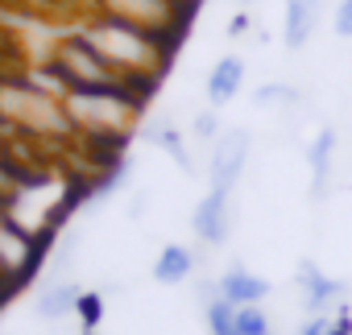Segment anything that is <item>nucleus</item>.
<instances>
[{
    "instance_id": "obj_1",
    "label": "nucleus",
    "mask_w": 352,
    "mask_h": 335,
    "mask_svg": "<svg viewBox=\"0 0 352 335\" xmlns=\"http://www.w3.org/2000/svg\"><path fill=\"white\" fill-rule=\"evenodd\" d=\"M79 38L104 58V67H108L124 87H133V91H141V95H145V87L153 91V83H157V75L166 71L170 50H174V42L153 38V34H145V30H137V25H124V21H116V17H96V21H87V25L79 30Z\"/></svg>"
},
{
    "instance_id": "obj_2",
    "label": "nucleus",
    "mask_w": 352,
    "mask_h": 335,
    "mask_svg": "<svg viewBox=\"0 0 352 335\" xmlns=\"http://www.w3.org/2000/svg\"><path fill=\"white\" fill-rule=\"evenodd\" d=\"M141 91L112 83V87H71L63 108L71 116L75 128H83L87 137H129L137 112H141Z\"/></svg>"
},
{
    "instance_id": "obj_3",
    "label": "nucleus",
    "mask_w": 352,
    "mask_h": 335,
    "mask_svg": "<svg viewBox=\"0 0 352 335\" xmlns=\"http://www.w3.org/2000/svg\"><path fill=\"white\" fill-rule=\"evenodd\" d=\"M0 116L30 132H71V116L58 100H50L38 83H5L0 87Z\"/></svg>"
},
{
    "instance_id": "obj_4",
    "label": "nucleus",
    "mask_w": 352,
    "mask_h": 335,
    "mask_svg": "<svg viewBox=\"0 0 352 335\" xmlns=\"http://www.w3.org/2000/svg\"><path fill=\"white\" fill-rule=\"evenodd\" d=\"M100 9H104V17L137 25V30H145L153 38H166V42L179 38V30L187 21L179 0H100Z\"/></svg>"
},
{
    "instance_id": "obj_5",
    "label": "nucleus",
    "mask_w": 352,
    "mask_h": 335,
    "mask_svg": "<svg viewBox=\"0 0 352 335\" xmlns=\"http://www.w3.org/2000/svg\"><path fill=\"white\" fill-rule=\"evenodd\" d=\"M249 165V132L245 128H228L212 141V191L232 195V187L241 183Z\"/></svg>"
},
{
    "instance_id": "obj_6",
    "label": "nucleus",
    "mask_w": 352,
    "mask_h": 335,
    "mask_svg": "<svg viewBox=\"0 0 352 335\" xmlns=\"http://www.w3.org/2000/svg\"><path fill=\"white\" fill-rule=\"evenodd\" d=\"M191 228H195V236H199L204 244H212V249L228 244V236H232V195L208 191V195L199 199L195 216H191Z\"/></svg>"
},
{
    "instance_id": "obj_7",
    "label": "nucleus",
    "mask_w": 352,
    "mask_h": 335,
    "mask_svg": "<svg viewBox=\"0 0 352 335\" xmlns=\"http://www.w3.org/2000/svg\"><path fill=\"white\" fill-rule=\"evenodd\" d=\"M298 290H302V306H307V314H327V306L340 302L348 286L336 281V277H327L315 261H302V265H298Z\"/></svg>"
},
{
    "instance_id": "obj_8",
    "label": "nucleus",
    "mask_w": 352,
    "mask_h": 335,
    "mask_svg": "<svg viewBox=\"0 0 352 335\" xmlns=\"http://www.w3.org/2000/svg\"><path fill=\"white\" fill-rule=\"evenodd\" d=\"M323 17V0H286V13H282V42L286 50H302Z\"/></svg>"
},
{
    "instance_id": "obj_9",
    "label": "nucleus",
    "mask_w": 352,
    "mask_h": 335,
    "mask_svg": "<svg viewBox=\"0 0 352 335\" xmlns=\"http://www.w3.org/2000/svg\"><path fill=\"white\" fill-rule=\"evenodd\" d=\"M216 290H220V298L224 302H232V306H261L265 298H270V281L265 277H257V273H249V269H228L220 281H216Z\"/></svg>"
},
{
    "instance_id": "obj_10",
    "label": "nucleus",
    "mask_w": 352,
    "mask_h": 335,
    "mask_svg": "<svg viewBox=\"0 0 352 335\" xmlns=\"http://www.w3.org/2000/svg\"><path fill=\"white\" fill-rule=\"evenodd\" d=\"M241 87H245V62H241L236 54L220 58V62L212 67V75H208V100H212V108L232 104V100L241 95Z\"/></svg>"
},
{
    "instance_id": "obj_11",
    "label": "nucleus",
    "mask_w": 352,
    "mask_h": 335,
    "mask_svg": "<svg viewBox=\"0 0 352 335\" xmlns=\"http://www.w3.org/2000/svg\"><path fill=\"white\" fill-rule=\"evenodd\" d=\"M79 286L75 281H46L42 290H38V298H34V310H38V319H50V323H58V319H67V314H75L79 310Z\"/></svg>"
},
{
    "instance_id": "obj_12",
    "label": "nucleus",
    "mask_w": 352,
    "mask_h": 335,
    "mask_svg": "<svg viewBox=\"0 0 352 335\" xmlns=\"http://www.w3.org/2000/svg\"><path fill=\"white\" fill-rule=\"evenodd\" d=\"M307 161H311V195L323 199L327 187H331V161H336V128H319V137L311 141L307 149Z\"/></svg>"
},
{
    "instance_id": "obj_13",
    "label": "nucleus",
    "mask_w": 352,
    "mask_h": 335,
    "mask_svg": "<svg viewBox=\"0 0 352 335\" xmlns=\"http://www.w3.org/2000/svg\"><path fill=\"white\" fill-rule=\"evenodd\" d=\"M195 273V253L187 244H166L153 261V281L157 286H183Z\"/></svg>"
},
{
    "instance_id": "obj_14",
    "label": "nucleus",
    "mask_w": 352,
    "mask_h": 335,
    "mask_svg": "<svg viewBox=\"0 0 352 335\" xmlns=\"http://www.w3.org/2000/svg\"><path fill=\"white\" fill-rule=\"evenodd\" d=\"M204 319H208V331L212 335H236V306L224 302V298H212L204 306Z\"/></svg>"
},
{
    "instance_id": "obj_15",
    "label": "nucleus",
    "mask_w": 352,
    "mask_h": 335,
    "mask_svg": "<svg viewBox=\"0 0 352 335\" xmlns=\"http://www.w3.org/2000/svg\"><path fill=\"white\" fill-rule=\"evenodd\" d=\"M236 335H274L261 306H236Z\"/></svg>"
},
{
    "instance_id": "obj_16",
    "label": "nucleus",
    "mask_w": 352,
    "mask_h": 335,
    "mask_svg": "<svg viewBox=\"0 0 352 335\" xmlns=\"http://www.w3.org/2000/svg\"><path fill=\"white\" fill-rule=\"evenodd\" d=\"M157 141H162V149L183 165V170H191V157H187V149H183V137L174 132V128H157Z\"/></svg>"
},
{
    "instance_id": "obj_17",
    "label": "nucleus",
    "mask_w": 352,
    "mask_h": 335,
    "mask_svg": "<svg viewBox=\"0 0 352 335\" xmlns=\"http://www.w3.org/2000/svg\"><path fill=\"white\" fill-rule=\"evenodd\" d=\"M100 306H104V302H100V294H83V298H79V319H83V327H87V331H96V323H100V314H104Z\"/></svg>"
},
{
    "instance_id": "obj_18",
    "label": "nucleus",
    "mask_w": 352,
    "mask_h": 335,
    "mask_svg": "<svg viewBox=\"0 0 352 335\" xmlns=\"http://www.w3.org/2000/svg\"><path fill=\"white\" fill-rule=\"evenodd\" d=\"M331 30H336V38H352V0H340V5H336Z\"/></svg>"
},
{
    "instance_id": "obj_19",
    "label": "nucleus",
    "mask_w": 352,
    "mask_h": 335,
    "mask_svg": "<svg viewBox=\"0 0 352 335\" xmlns=\"http://www.w3.org/2000/svg\"><path fill=\"white\" fill-rule=\"evenodd\" d=\"M298 335H336V314H311Z\"/></svg>"
},
{
    "instance_id": "obj_20",
    "label": "nucleus",
    "mask_w": 352,
    "mask_h": 335,
    "mask_svg": "<svg viewBox=\"0 0 352 335\" xmlns=\"http://www.w3.org/2000/svg\"><path fill=\"white\" fill-rule=\"evenodd\" d=\"M257 100H261V104H265V100H282V104H298V91H294V87H278V83H274V87H261V91H257Z\"/></svg>"
},
{
    "instance_id": "obj_21",
    "label": "nucleus",
    "mask_w": 352,
    "mask_h": 335,
    "mask_svg": "<svg viewBox=\"0 0 352 335\" xmlns=\"http://www.w3.org/2000/svg\"><path fill=\"white\" fill-rule=\"evenodd\" d=\"M195 137H204V141H216L220 132H216V112H204L199 120H195Z\"/></svg>"
},
{
    "instance_id": "obj_22",
    "label": "nucleus",
    "mask_w": 352,
    "mask_h": 335,
    "mask_svg": "<svg viewBox=\"0 0 352 335\" xmlns=\"http://www.w3.org/2000/svg\"><path fill=\"white\" fill-rule=\"evenodd\" d=\"M241 5H257V0H241Z\"/></svg>"
},
{
    "instance_id": "obj_23",
    "label": "nucleus",
    "mask_w": 352,
    "mask_h": 335,
    "mask_svg": "<svg viewBox=\"0 0 352 335\" xmlns=\"http://www.w3.org/2000/svg\"><path fill=\"white\" fill-rule=\"evenodd\" d=\"M83 335H96V331H87V327H83Z\"/></svg>"
}]
</instances>
